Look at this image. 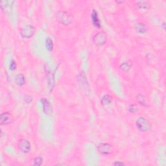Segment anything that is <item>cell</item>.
<instances>
[{
  "label": "cell",
  "instance_id": "cell-24",
  "mask_svg": "<svg viewBox=\"0 0 166 166\" xmlns=\"http://www.w3.org/2000/svg\"><path fill=\"white\" fill-rule=\"evenodd\" d=\"M116 1L117 2V3H123V1H117V0H116Z\"/></svg>",
  "mask_w": 166,
  "mask_h": 166
},
{
  "label": "cell",
  "instance_id": "cell-6",
  "mask_svg": "<svg viewBox=\"0 0 166 166\" xmlns=\"http://www.w3.org/2000/svg\"><path fill=\"white\" fill-rule=\"evenodd\" d=\"M18 149L23 153H28L31 151V145L30 142L27 140H20L18 143Z\"/></svg>",
  "mask_w": 166,
  "mask_h": 166
},
{
  "label": "cell",
  "instance_id": "cell-21",
  "mask_svg": "<svg viewBox=\"0 0 166 166\" xmlns=\"http://www.w3.org/2000/svg\"><path fill=\"white\" fill-rule=\"evenodd\" d=\"M23 100L26 103L29 104L32 101V97L30 95H25L24 97H23Z\"/></svg>",
  "mask_w": 166,
  "mask_h": 166
},
{
  "label": "cell",
  "instance_id": "cell-1",
  "mask_svg": "<svg viewBox=\"0 0 166 166\" xmlns=\"http://www.w3.org/2000/svg\"><path fill=\"white\" fill-rule=\"evenodd\" d=\"M136 125L140 131L143 132H149L151 129V124L147 119L144 117H139L136 121Z\"/></svg>",
  "mask_w": 166,
  "mask_h": 166
},
{
  "label": "cell",
  "instance_id": "cell-22",
  "mask_svg": "<svg viewBox=\"0 0 166 166\" xmlns=\"http://www.w3.org/2000/svg\"><path fill=\"white\" fill-rule=\"evenodd\" d=\"M16 67H17V65H16V62L14 60H12L10 66H9V68H10L11 70H15L16 69Z\"/></svg>",
  "mask_w": 166,
  "mask_h": 166
},
{
  "label": "cell",
  "instance_id": "cell-7",
  "mask_svg": "<svg viewBox=\"0 0 166 166\" xmlns=\"http://www.w3.org/2000/svg\"><path fill=\"white\" fill-rule=\"evenodd\" d=\"M13 118L12 114L8 112H5L1 113L0 116V125H9L13 123Z\"/></svg>",
  "mask_w": 166,
  "mask_h": 166
},
{
  "label": "cell",
  "instance_id": "cell-19",
  "mask_svg": "<svg viewBox=\"0 0 166 166\" xmlns=\"http://www.w3.org/2000/svg\"><path fill=\"white\" fill-rule=\"evenodd\" d=\"M33 162H34L33 165H41L42 164L43 159L42 157L38 156V157H36L34 159Z\"/></svg>",
  "mask_w": 166,
  "mask_h": 166
},
{
  "label": "cell",
  "instance_id": "cell-10",
  "mask_svg": "<svg viewBox=\"0 0 166 166\" xmlns=\"http://www.w3.org/2000/svg\"><path fill=\"white\" fill-rule=\"evenodd\" d=\"M91 17H92V23L93 25H94L95 27H96L97 28H101V22L99 17H98V14L97 13L96 10L93 9L92 12V15H91Z\"/></svg>",
  "mask_w": 166,
  "mask_h": 166
},
{
  "label": "cell",
  "instance_id": "cell-8",
  "mask_svg": "<svg viewBox=\"0 0 166 166\" xmlns=\"http://www.w3.org/2000/svg\"><path fill=\"white\" fill-rule=\"evenodd\" d=\"M41 103L42 104L43 111L46 115L50 116L53 113V109L51 106V103L49 102L48 100H47L46 98H42Z\"/></svg>",
  "mask_w": 166,
  "mask_h": 166
},
{
  "label": "cell",
  "instance_id": "cell-13",
  "mask_svg": "<svg viewBox=\"0 0 166 166\" xmlns=\"http://www.w3.org/2000/svg\"><path fill=\"white\" fill-rule=\"evenodd\" d=\"M112 101V97L110 95L106 94L104 96H103L101 100V103L104 106H106V105L110 104Z\"/></svg>",
  "mask_w": 166,
  "mask_h": 166
},
{
  "label": "cell",
  "instance_id": "cell-15",
  "mask_svg": "<svg viewBox=\"0 0 166 166\" xmlns=\"http://www.w3.org/2000/svg\"><path fill=\"white\" fill-rule=\"evenodd\" d=\"M46 47L48 51L51 52L53 50L54 48V44H53V40L50 38H48L46 40Z\"/></svg>",
  "mask_w": 166,
  "mask_h": 166
},
{
  "label": "cell",
  "instance_id": "cell-25",
  "mask_svg": "<svg viewBox=\"0 0 166 166\" xmlns=\"http://www.w3.org/2000/svg\"><path fill=\"white\" fill-rule=\"evenodd\" d=\"M165 23H163V29H165Z\"/></svg>",
  "mask_w": 166,
  "mask_h": 166
},
{
  "label": "cell",
  "instance_id": "cell-23",
  "mask_svg": "<svg viewBox=\"0 0 166 166\" xmlns=\"http://www.w3.org/2000/svg\"><path fill=\"white\" fill-rule=\"evenodd\" d=\"M113 164L114 165H118V166H119V165H125V163H123V162H119V161H117V162H114Z\"/></svg>",
  "mask_w": 166,
  "mask_h": 166
},
{
  "label": "cell",
  "instance_id": "cell-11",
  "mask_svg": "<svg viewBox=\"0 0 166 166\" xmlns=\"http://www.w3.org/2000/svg\"><path fill=\"white\" fill-rule=\"evenodd\" d=\"M15 83L18 86H22L25 85V79L23 74L20 73L15 77Z\"/></svg>",
  "mask_w": 166,
  "mask_h": 166
},
{
  "label": "cell",
  "instance_id": "cell-16",
  "mask_svg": "<svg viewBox=\"0 0 166 166\" xmlns=\"http://www.w3.org/2000/svg\"><path fill=\"white\" fill-rule=\"evenodd\" d=\"M136 100L138 103L141 105H142V106H147L146 98L144 95L141 94V93H139V94L136 96Z\"/></svg>",
  "mask_w": 166,
  "mask_h": 166
},
{
  "label": "cell",
  "instance_id": "cell-17",
  "mask_svg": "<svg viewBox=\"0 0 166 166\" xmlns=\"http://www.w3.org/2000/svg\"><path fill=\"white\" fill-rule=\"evenodd\" d=\"M14 1H2L1 2V8L3 11H5V9H10L13 5H11V3H13Z\"/></svg>",
  "mask_w": 166,
  "mask_h": 166
},
{
  "label": "cell",
  "instance_id": "cell-2",
  "mask_svg": "<svg viewBox=\"0 0 166 166\" xmlns=\"http://www.w3.org/2000/svg\"><path fill=\"white\" fill-rule=\"evenodd\" d=\"M107 34L104 32H98L93 36V42L97 46H104L107 42Z\"/></svg>",
  "mask_w": 166,
  "mask_h": 166
},
{
  "label": "cell",
  "instance_id": "cell-4",
  "mask_svg": "<svg viewBox=\"0 0 166 166\" xmlns=\"http://www.w3.org/2000/svg\"><path fill=\"white\" fill-rule=\"evenodd\" d=\"M36 28L31 25H27L20 29V34L24 38H30L34 34Z\"/></svg>",
  "mask_w": 166,
  "mask_h": 166
},
{
  "label": "cell",
  "instance_id": "cell-14",
  "mask_svg": "<svg viewBox=\"0 0 166 166\" xmlns=\"http://www.w3.org/2000/svg\"><path fill=\"white\" fill-rule=\"evenodd\" d=\"M50 72H48V75H47V79H48V86L49 88L50 89V91L53 90V88H54L55 86V80L54 78H53V75L51 73H50Z\"/></svg>",
  "mask_w": 166,
  "mask_h": 166
},
{
  "label": "cell",
  "instance_id": "cell-3",
  "mask_svg": "<svg viewBox=\"0 0 166 166\" xmlns=\"http://www.w3.org/2000/svg\"><path fill=\"white\" fill-rule=\"evenodd\" d=\"M56 18L57 21L61 24L64 25H68L71 22V18L69 15V14L65 11H59L58 12L56 15Z\"/></svg>",
  "mask_w": 166,
  "mask_h": 166
},
{
  "label": "cell",
  "instance_id": "cell-5",
  "mask_svg": "<svg viewBox=\"0 0 166 166\" xmlns=\"http://www.w3.org/2000/svg\"><path fill=\"white\" fill-rule=\"evenodd\" d=\"M97 149L99 153L104 155H111V154L113 153V152L114 151L113 146H112L111 144L107 143L100 144L99 145H98Z\"/></svg>",
  "mask_w": 166,
  "mask_h": 166
},
{
  "label": "cell",
  "instance_id": "cell-9",
  "mask_svg": "<svg viewBox=\"0 0 166 166\" xmlns=\"http://www.w3.org/2000/svg\"><path fill=\"white\" fill-rule=\"evenodd\" d=\"M134 28L136 31L140 34H145L148 31V27H147V25L145 24V23L141 22H138L135 23Z\"/></svg>",
  "mask_w": 166,
  "mask_h": 166
},
{
  "label": "cell",
  "instance_id": "cell-12",
  "mask_svg": "<svg viewBox=\"0 0 166 166\" xmlns=\"http://www.w3.org/2000/svg\"><path fill=\"white\" fill-rule=\"evenodd\" d=\"M137 7L140 9H143V10H146L150 8L151 4L149 3V1H144V0H141V1H138L136 3Z\"/></svg>",
  "mask_w": 166,
  "mask_h": 166
},
{
  "label": "cell",
  "instance_id": "cell-18",
  "mask_svg": "<svg viewBox=\"0 0 166 166\" xmlns=\"http://www.w3.org/2000/svg\"><path fill=\"white\" fill-rule=\"evenodd\" d=\"M130 67H131V66H130V65L128 64L127 62H123V64H121L120 66V69H121L123 71L125 72H128V71H129Z\"/></svg>",
  "mask_w": 166,
  "mask_h": 166
},
{
  "label": "cell",
  "instance_id": "cell-20",
  "mask_svg": "<svg viewBox=\"0 0 166 166\" xmlns=\"http://www.w3.org/2000/svg\"><path fill=\"white\" fill-rule=\"evenodd\" d=\"M138 107L136 106V105L135 104H130L129 106H128V111H129L130 113L134 114L138 111Z\"/></svg>",
  "mask_w": 166,
  "mask_h": 166
}]
</instances>
